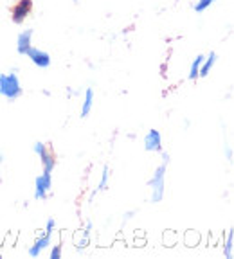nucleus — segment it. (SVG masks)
Returning a JSON list of instances; mask_svg holds the SVG:
<instances>
[{
  "mask_svg": "<svg viewBox=\"0 0 234 259\" xmlns=\"http://www.w3.org/2000/svg\"><path fill=\"white\" fill-rule=\"evenodd\" d=\"M54 229H56V222H54L53 218H49V220H47V223H45V234L53 236Z\"/></svg>",
  "mask_w": 234,
  "mask_h": 259,
  "instance_id": "18",
  "label": "nucleus"
},
{
  "mask_svg": "<svg viewBox=\"0 0 234 259\" xmlns=\"http://www.w3.org/2000/svg\"><path fill=\"white\" fill-rule=\"evenodd\" d=\"M182 239H184V243H186V247H197L198 241H200V236H198V232H194V231H187L186 234L182 236Z\"/></svg>",
  "mask_w": 234,
  "mask_h": 259,
  "instance_id": "14",
  "label": "nucleus"
},
{
  "mask_svg": "<svg viewBox=\"0 0 234 259\" xmlns=\"http://www.w3.org/2000/svg\"><path fill=\"white\" fill-rule=\"evenodd\" d=\"M51 189H53V173L42 171V175H38L36 180H34V198L45 200Z\"/></svg>",
  "mask_w": 234,
  "mask_h": 259,
  "instance_id": "3",
  "label": "nucleus"
},
{
  "mask_svg": "<svg viewBox=\"0 0 234 259\" xmlns=\"http://www.w3.org/2000/svg\"><path fill=\"white\" fill-rule=\"evenodd\" d=\"M25 56L32 61V65H36L38 69H47L49 65H51V54L45 53V51H42V49H38V47H31Z\"/></svg>",
  "mask_w": 234,
  "mask_h": 259,
  "instance_id": "5",
  "label": "nucleus"
},
{
  "mask_svg": "<svg viewBox=\"0 0 234 259\" xmlns=\"http://www.w3.org/2000/svg\"><path fill=\"white\" fill-rule=\"evenodd\" d=\"M74 2H77V0H74Z\"/></svg>",
  "mask_w": 234,
  "mask_h": 259,
  "instance_id": "22",
  "label": "nucleus"
},
{
  "mask_svg": "<svg viewBox=\"0 0 234 259\" xmlns=\"http://www.w3.org/2000/svg\"><path fill=\"white\" fill-rule=\"evenodd\" d=\"M94 108V90L87 89L85 90V97H83V105H81V119L89 117V113Z\"/></svg>",
  "mask_w": 234,
  "mask_h": 259,
  "instance_id": "11",
  "label": "nucleus"
},
{
  "mask_svg": "<svg viewBox=\"0 0 234 259\" xmlns=\"http://www.w3.org/2000/svg\"><path fill=\"white\" fill-rule=\"evenodd\" d=\"M202 61H204V56L202 54H198L197 58L193 60V63H191V69H189V79L191 81H194V79H198V72H200V65H202Z\"/></svg>",
  "mask_w": 234,
  "mask_h": 259,
  "instance_id": "13",
  "label": "nucleus"
},
{
  "mask_svg": "<svg viewBox=\"0 0 234 259\" xmlns=\"http://www.w3.org/2000/svg\"><path fill=\"white\" fill-rule=\"evenodd\" d=\"M0 257H2V254H0Z\"/></svg>",
  "mask_w": 234,
  "mask_h": 259,
  "instance_id": "21",
  "label": "nucleus"
},
{
  "mask_svg": "<svg viewBox=\"0 0 234 259\" xmlns=\"http://www.w3.org/2000/svg\"><path fill=\"white\" fill-rule=\"evenodd\" d=\"M0 164H2V155H0Z\"/></svg>",
  "mask_w": 234,
  "mask_h": 259,
  "instance_id": "20",
  "label": "nucleus"
},
{
  "mask_svg": "<svg viewBox=\"0 0 234 259\" xmlns=\"http://www.w3.org/2000/svg\"><path fill=\"white\" fill-rule=\"evenodd\" d=\"M216 0H197V4H194V11L197 13H204L207 8H211V4H214Z\"/></svg>",
  "mask_w": 234,
  "mask_h": 259,
  "instance_id": "15",
  "label": "nucleus"
},
{
  "mask_svg": "<svg viewBox=\"0 0 234 259\" xmlns=\"http://www.w3.org/2000/svg\"><path fill=\"white\" fill-rule=\"evenodd\" d=\"M108 177H110V169L108 166L103 167V173H101V182H99V191H105L108 187Z\"/></svg>",
  "mask_w": 234,
  "mask_h": 259,
  "instance_id": "16",
  "label": "nucleus"
},
{
  "mask_svg": "<svg viewBox=\"0 0 234 259\" xmlns=\"http://www.w3.org/2000/svg\"><path fill=\"white\" fill-rule=\"evenodd\" d=\"M166 171H168V164L162 162L161 166L155 169L153 177L148 180V187L151 189V203H159L164 200V194H166Z\"/></svg>",
  "mask_w": 234,
  "mask_h": 259,
  "instance_id": "1",
  "label": "nucleus"
},
{
  "mask_svg": "<svg viewBox=\"0 0 234 259\" xmlns=\"http://www.w3.org/2000/svg\"><path fill=\"white\" fill-rule=\"evenodd\" d=\"M22 94H24V89L15 72L0 74V96H4L8 101H16Z\"/></svg>",
  "mask_w": 234,
  "mask_h": 259,
  "instance_id": "2",
  "label": "nucleus"
},
{
  "mask_svg": "<svg viewBox=\"0 0 234 259\" xmlns=\"http://www.w3.org/2000/svg\"><path fill=\"white\" fill-rule=\"evenodd\" d=\"M32 34H34L32 29H24L16 38V53L20 56H25L29 49L32 47Z\"/></svg>",
  "mask_w": 234,
  "mask_h": 259,
  "instance_id": "7",
  "label": "nucleus"
},
{
  "mask_svg": "<svg viewBox=\"0 0 234 259\" xmlns=\"http://www.w3.org/2000/svg\"><path fill=\"white\" fill-rule=\"evenodd\" d=\"M32 11V0H18L11 9V20L15 24H24V20Z\"/></svg>",
  "mask_w": 234,
  "mask_h": 259,
  "instance_id": "4",
  "label": "nucleus"
},
{
  "mask_svg": "<svg viewBox=\"0 0 234 259\" xmlns=\"http://www.w3.org/2000/svg\"><path fill=\"white\" fill-rule=\"evenodd\" d=\"M144 150L149 153H161L162 151V137L159 130H149L144 135Z\"/></svg>",
  "mask_w": 234,
  "mask_h": 259,
  "instance_id": "6",
  "label": "nucleus"
},
{
  "mask_svg": "<svg viewBox=\"0 0 234 259\" xmlns=\"http://www.w3.org/2000/svg\"><path fill=\"white\" fill-rule=\"evenodd\" d=\"M161 155H162V162H164V164H168V162H170V155L166 153V151H161Z\"/></svg>",
  "mask_w": 234,
  "mask_h": 259,
  "instance_id": "19",
  "label": "nucleus"
},
{
  "mask_svg": "<svg viewBox=\"0 0 234 259\" xmlns=\"http://www.w3.org/2000/svg\"><path fill=\"white\" fill-rule=\"evenodd\" d=\"M232 248H234V231L229 229L227 239L223 243V255H225V259H232Z\"/></svg>",
  "mask_w": 234,
  "mask_h": 259,
  "instance_id": "12",
  "label": "nucleus"
},
{
  "mask_svg": "<svg viewBox=\"0 0 234 259\" xmlns=\"http://www.w3.org/2000/svg\"><path fill=\"white\" fill-rule=\"evenodd\" d=\"M51 245V236L49 234H42V236H38L36 239H34V243H32L31 247H29V250H27V254L31 255V257H38V255L42 254V252L45 250V248Z\"/></svg>",
  "mask_w": 234,
  "mask_h": 259,
  "instance_id": "8",
  "label": "nucleus"
},
{
  "mask_svg": "<svg viewBox=\"0 0 234 259\" xmlns=\"http://www.w3.org/2000/svg\"><path fill=\"white\" fill-rule=\"evenodd\" d=\"M40 160H42V167H44V173H53L54 167H56V158H54L53 151L47 148V150L40 155Z\"/></svg>",
  "mask_w": 234,
  "mask_h": 259,
  "instance_id": "9",
  "label": "nucleus"
},
{
  "mask_svg": "<svg viewBox=\"0 0 234 259\" xmlns=\"http://www.w3.org/2000/svg\"><path fill=\"white\" fill-rule=\"evenodd\" d=\"M214 63H216V53L214 51H211L209 56H204V61L202 65H200V72H198V77H207L211 72V69L214 67Z\"/></svg>",
  "mask_w": 234,
  "mask_h": 259,
  "instance_id": "10",
  "label": "nucleus"
},
{
  "mask_svg": "<svg viewBox=\"0 0 234 259\" xmlns=\"http://www.w3.org/2000/svg\"><path fill=\"white\" fill-rule=\"evenodd\" d=\"M61 252H63V247H61V243L54 245L53 250H51V259H61Z\"/></svg>",
  "mask_w": 234,
  "mask_h": 259,
  "instance_id": "17",
  "label": "nucleus"
}]
</instances>
